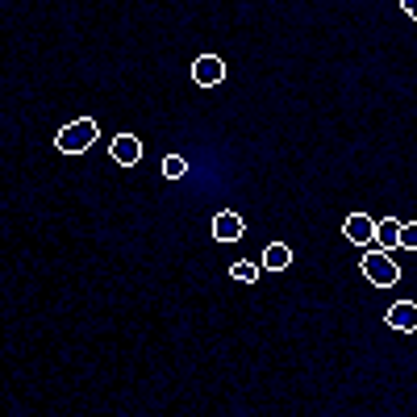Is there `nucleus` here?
<instances>
[{
	"label": "nucleus",
	"mask_w": 417,
	"mask_h": 417,
	"mask_svg": "<svg viewBox=\"0 0 417 417\" xmlns=\"http://www.w3.org/2000/svg\"><path fill=\"white\" fill-rule=\"evenodd\" d=\"M359 267H363V280L376 284V288H393V284H401V263L393 259V251L368 246V255H363Z\"/></svg>",
	"instance_id": "nucleus-1"
},
{
	"label": "nucleus",
	"mask_w": 417,
	"mask_h": 417,
	"mask_svg": "<svg viewBox=\"0 0 417 417\" xmlns=\"http://www.w3.org/2000/svg\"><path fill=\"white\" fill-rule=\"evenodd\" d=\"M259 263H263V272H284V267H292V251H288V242H267Z\"/></svg>",
	"instance_id": "nucleus-9"
},
{
	"label": "nucleus",
	"mask_w": 417,
	"mask_h": 417,
	"mask_svg": "<svg viewBox=\"0 0 417 417\" xmlns=\"http://www.w3.org/2000/svg\"><path fill=\"white\" fill-rule=\"evenodd\" d=\"M401 251H417V221L401 226Z\"/></svg>",
	"instance_id": "nucleus-12"
},
{
	"label": "nucleus",
	"mask_w": 417,
	"mask_h": 417,
	"mask_svg": "<svg viewBox=\"0 0 417 417\" xmlns=\"http://www.w3.org/2000/svg\"><path fill=\"white\" fill-rule=\"evenodd\" d=\"M226 79V63L217 58V54H200L196 63H192V84L196 88H217Z\"/></svg>",
	"instance_id": "nucleus-3"
},
{
	"label": "nucleus",
	"mask_w": 417,
	"mask_h": 417,
	"mask_svg": "<svg viewBox=\"0 0 417 417\" xmlns=\"http://www.w3.org/2000/svg\"><path fill=\"white\" fill-rule=\"evenodd\" d=\"M401 8H405V17H414L417 21V0H401Z\"/></svg>",
	"instance_id": "nucleus-13"
},
{
	"label": "nucleus",
	"mask_w": 417,
	"mask_h": 417,
	"mask_svg": "<svg viewBox=\"0 0 417 417\" xmlns=\"http://www.w3.org/2000/svg\"><path fill=\"white\" fill-rule=\"evenodd\" d=\"M343 234H347L351 246H376V221L368 213H351L347 226H343Z\"/></svg>",
	"instance_id": "nucleus-4"
},
{
	"label": "nucleus",
	"mask_w": 417,
	"mask_h": 417,
	"mask_svg": "<svg viewBox=\"0 0 417 417\" xmlns=\"http://www.w3.org/2000/svg\"><path fill=\"white\" fill-rule=\"evenodd\" d=\"M109 155H113L117 167H134V163L142 159V138H138V134H117L113 146H109Z\"/></svg>",
	"instance_id": "nucleus-5"
},
{
	"label": "nucleus",
	"mask_w": 417,
	"mask_h": 417,
	"mask_svg": "<svg viewBox=\"0 0 417 417\" xmlns=\"http://www.w3.org/2000/svg\"><path fill=\"white\" fill-rule=\"evenodd\" d=\"M96 138H100L96 121H92V117H79V121H71V125H63V129L54 134V150H58V155H84Z\"/></svg>",
	"instance_id": "nucleus-2"
},
{
	"label": "nucleus",
	"mask_w": 417,
	"mask_h": 417,
	"mask_svg": "<svg viewBox=\"0 0 417 417\" xmlns=\"http://www.w3.org/2000/svg\"><path fill=\"white\" fill-rule=\"evenodd\" d=\"M259 272H263V263H251V259L230 263V276H234L238 284H255V280H259Z\"/></svg>",
	"instance_id": "nucleus-10"
},
{
	"label": "nucleus",
	"mask_w": 417,
	"mask_h": 417,
	"mask_svg": "<svg viewBox=\"0 0 417 417\" xmlns=\"http://www.w3.org/2000/svg\"><path fill=\"white\" fill-rule=\"evenodd\" d=\"M163 175H167V180H184V175H188L184 155H167V159H163Z\"/></svg>",
	"instance_id": "nucleus-11"
},
{
	"label": "nucleus",
	"mask_w": 417,
	"mask_h": 417,
	"mask_svg": "<svg viewBox=\"0 0 417 417\" xmlns=\"http://www.w3.org/2000/svg\"><path fill=\"white\" fill-rule=\"evenodd\" d=\"M242 234H246V221H242V213L226 209V213H217V217H213V238H217V242H238Z\"/></svg>",
	"instance_id": "nucleus-6"
},
{
	"label": "nucleus",
	"mask_w": 417,
	"mask_h": 417,
	"mask_svg": "<svg viewBox=\"0 0 417 417\" xmlns=\"http://www.w3.org/2000/svg\"><path fill=\"white\" fill-rule=\"evenodd\" d=\"M384 322H388V330H397V334H414L417 330V301H397Z\"/></svg>",
	"instance_id": "nucleus-7"
},
{
	"label": "nucleus",
	"mask_w": 417,
	"mask_h": 417,
	"mask_svg": "<svg viewBox=\"0 0 417 417\" xmlns=\"http://www.w3.org/2000/svg\"><path fill=\"white\" fill-rule=\"evenodd\" d=\"M401 226H405V221H397V217L376 221V246H380V251H401Z\"/></svg>",
	"instance_id": "nucleus-8"
}]
</instances>
